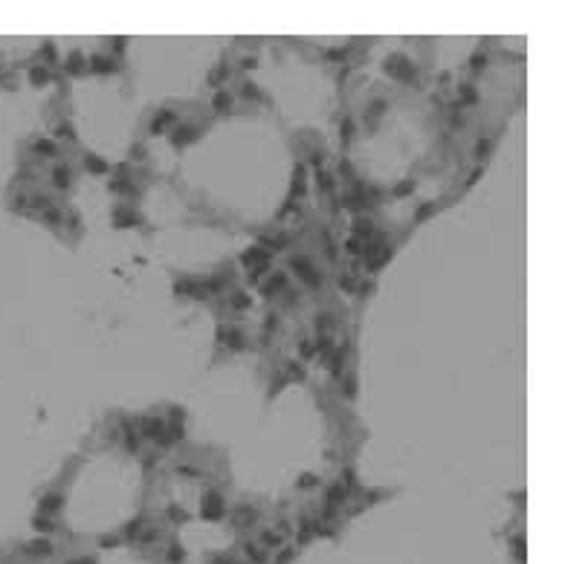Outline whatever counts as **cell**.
I'll list each match as a JSON object with an SVG mask.
<instances>
[{
	"label": "cell",
	"instance_id": "obj_1",
	"mask_svg": "<svg viewBox=\"0 0 562 564\" xmlns=\"http://www.w3.org/2000/svg\"><path fill=\"white\" fill-rule=\"evenodd\" d=\"M293 269H296V272H299V278H302L305 283H310V286H319V283H322V275H319V272L313 269V264H310L307 258H302V255H299V258H293Z\"/></svg>",
	"mask_w": 562,
	"mask_h": 564
},
{
	"label": "cell",
	"instance_id": "obj_2",
	"mask_svg": "<svg viewBox=\"0 0 562 564\" xmlns=\"http://www.w3.org/2000/svg\"><path fill=\"white\" fill-rule=\"evenodd\" d=\"M162 428H165V425H162L160 420H145V423H142V434H145V437H154V440L162 437Z\"/></svg>",
	"mask_w": 562,
	"mask_h": 564
},
{
	"label": "cell",
	"instance_id": "obj_3",
	"mask_svg": "<svg viewBox=\"0 0 562 564\" xmlns=\"http://www.w3.org/2000/svg\"><path fill=\"white\" fill-rule=\"evenodd\" d=\"M221 512H223L221 498H218V495H209V503L203 506V515L206 518H221Z\"/></svg>",
	"mask_w": 562,
	"mask_h": 564
},
{
	"label": "cell",
	"instance_id": "obj_4",
	"mask_svg": "<svg viewBox=\"0 0 562 564\" xmlns=\"http://www.w3.org/2000/svg\"><path fill=\"white\" fill-rule=\"evenodd\" d=\"M52 183L58 185V188H67L70 185V168H55V171H52Z\"/></svg>",
	"mask_w": 562,
	"mask_h": 564
},
{
	"label": "cell",
	"instance_id": "obj_5",
	"mask_svg": "<svg viewBox=\"0 0 562 564\" xmlns=\"http://www.w3.org/2000/svg\"><path fill=\"white\" fill-rule=\"evenodd\" d=\"M284 283H287V278H284V275H275L273 281H270L267 286H264V292H267V295H273V292H278V289H281Z\"/></svg>",
	"mask_w": 562,
	"mask_h": 564
},
{
	"label": "cell",
	"instance_id": "obj_6",
	"mask_svg": "<svg viewBox=\"0 0 562 564\" xmlns=\"http://www.w3.org/2000/svg\"><path fill=\"white\" fill-rule=\"evenodd\" d=\"M194 133H197L194 128H180L177 136H174V142H177V145H180V142H188V139H194Z\"/></svg>",
	"mask_w": 562,
	"mask_h": 564
},
{
	"label": "cell",
	"instance_id": "obj_7",
	"mask_svg": "<svg viewBox=\"0 0 562 564\" xmlns=\"http://www.w3.org/2000/svg\"><path fill=\"white\" fill-rule=\"evenodd\" d=\"M171 119H174V116H171V110H162V113H160V119H154L151 131H154V133H160V128H162L165 122H171Z\"/></svg>",
	"mask_w": 562,
	"mask_h": 564
},
{
	"label": "cell",
	"instance_id": "obj_8",
	"mask_svg": "<svg viewBox=\"0 0 562 564\" xmlns=\"http://www.w3.org/2000/svg\"><path fill=\"white\" fill-rule=\"evenodd\" d=\"M41 506H44V509H58V506H61V495H47V498L41 500Z\"/></svg>",
	"mask_w": 562,
	"mask_h": 564
},
{
	"label": "cell",
	"instance_id": "obj_9",
	"mask_svg": "<svg viewBox=\"0 0 562 564\" xmlns=\"http://www.w3.org/2000/svg\"><path fill=\"white\" fill-rule=\"evenodd\" d=\"M226 75H229V72H226V67H221V70H215V72L209 75V84H212V87H218V84L226 78Z\"/></svg>",
	"mask_w": 562,
	"mask_h": 564
},
{
	"label": "cell",
	"instance_id": "obj_10",
	"mask_svg": "<svg viewBox=\"0 0 562 564\" xmlns=\"http://www.w3.org/2000/svg\"><path fill=\"white\" fill-rule=\"evenodd\" d=\"M87 168H90V171H96V174L107 171V165H104L102 159H96V156H87Z\"/></svg>",
	"mask_w": 562,
	"mask_h": 564
},
{
	"label": "cell",
	"instance_id": "obj_11",
	"mask_svg": "<svg viewBox=\"0 0 562 564\" xmlns=\"http://www.w3.org/2000/svg\"><path fill=\"white\" fill-rule=\"evenodd\" d=\"M93 70L96 72H107V70H113V64L107 58H93Z\"/></svg>",
	"mask_w": 562,
	"mask_h": 564
},
{
	"label": "cell",
	"instance_id": "obj_12",
	"mask_svg": "<svg viewBox=\"0 0 562 564\" xmlns=\"http://www.w3.org/2000/svg\"><path fill=\"white\" fill-rule=\"evenodd\" d=\"M29 553H44V556H47V553H50V541H32V544H29Z\"/></svg>",
	"mask_w": 562,
	"mask_h": 564
},
{
	"label": "cell",
	"instance_id": "obj_13",
	"mask_svg": "<svg viewBox=\"0 0 562 564\" xmlns=\"http://www.w3.org/2000/svg\"><path fill=\"white\" fill-rule=\"evenodd\" d=\"M490 145H493L490 139H481V142H478V145H476V156H478V159H481V156H487V150H490Z\"/></svg>",
	"mask_w": 562,
	"mask_h": 564
},
{
	"label": "cell",
	"instance_id": "obj_14",
	"mask_svg": "<svg viewBox=\"0 0 562 564\" xmlns=\"http://www.w3.org/2000/svg\"><path fill=\"white\" fill-rule=\"evenodd\" d=\"M261 541H264V544H267V547H275V544H278V541H281V538H278V535H275V532H264V535H261Z\"/></svg>",
	"mask_w": 562,
	"mask_h": 564
},
{
	"label": "cell",
	"instance_id": "obj_15",
	"mask_svg": "<svg viewBox=\"0 0 562 564\" xmlns=\"http://www.w3.org/2000/svg\"><path fill=\"white\" fill-rule=\"evenodd\" d=\"M229 101H232V99H229L226 93H218V96H215V107H218V110H223V107H229Z\"/></svg>",
	"mask_w": 562,
	"mask_h": 564
},
{
	"label": "cell",
	"instance_id": "obj_16",
	"mask_svg": "<svg viewBox=\"0 0 562 564\" xmlns=\"http://www.w3.org/2000/svg\"><path fill=\"white\" fill-rule=\"evenodd\" d=\"M232 304H235L238 310H243V307H249V298H246L243 292H235V298H232Z\"/></svg>",
	"mask_w": 562,
	"mask_h": 564
},
{
	"label": "cell",
	"instance_id": "obj_17",
	"mask_svg": "<svg viewBox=\"0 0 562 564\" xmlns=\"http://www.w3.org/2000/svg\"><path fill=\"white\" fill-rule=\"evenodd\" d=\"M55 133H58V136H67V139H76V133H73V128H70V125H58V131H55Z\"/></svg>",
	"mask_w": 562,
	"mask_h": 564
},
{
	"label": "cell",
	"instance_id": "obj_18",
	"mask_svg": "<svg viewBox=\"0 0 562 564\" xmlns=\"http://www.w3.org/2000/svg\"><path fill=\"white\" fill-rule=\"evenodd\" d=\"M229 345L232 348H243V336L241 333H229Z\"/></svg>",
	"mask_w": 562,
	"mask_h": 564
},
{
	"label": "cell",
	"instance_id": "obj_19",
	"mask_svg": "<svg viewBox=\"0 0 562 564\" xmlns=\"http://www.w3.org/2000/svg\"><path fill=\"white\" fill-rule=\"evenodd\" d=\"M357 232H371V220H368V217H365V220L359 217L357 220Z\"/></svg>",
	"mask_w": 562,
	"mask_h": 564
},
{
	"label": "cell",
	"instance_id": "obj_20",
	"mask_svg": "<svg viewBox=\"0 0 562 564\" xmlns=\"http://www.w3.org/2000/svg\"><path fill=\"white\" fill-rule=\"evenodd\" d=\"M35 148H38V150H44V153H52V150H55V148H52V142H47V139H41V142H38Z\"/></svg>",
	"mask_w": 562,
	"mask_h": 564
},
{
	"label": "cell",
	"instance_id": "obj_21",
	"mask_svg": "<svg viewBox=\"0 0 562 564\" xmlns=\"http://www.w3.org/2000/svg\"><path fill=\"white\" fill-rule=\"evenodd\" d=\"M32 81H35V84L47 81V72H44V70H32Z\"/></svg>",
	"mask_w": 562,
	"mask_h": 564
},
{
	"label": "cell",
	"instance_id": "obj_22",
	"mask_svg": "<svg viewBox=\"0 0 562 564\" xmlns=\"http://www.w3.org/2000/svg\"><path fill=\"white\" fill-rule=\"evenodd\" d=\"M484 64H487V58H484V55H473V70H481Z\"/></svg>",
	"mask_w": 562,
	"mask_h": 564
},
{
	"label": "cell",
	"instance_id": "obj_23",
	"mask_svg": "<svg viewBox=\"0 0 562 564\" xmlns=\"http://www.w3.org/2000/svg\"><path fill=\"white\" fill-rule=\"evenodd\" d=\"M246 553H249V556H252L255 562H264V553H261L258 547H246Z\"/></svg>",
	"mask_w": 562,
	"mask_h": 564
},
{
	"label": "cell",
	"instance_id": "obj_24",
	"mask_svg": "<svg viewBox=\"0 0 562 564\" xmlns=\"http://www.w3.org/2000/svg\"><path fill=\"white\" fill-rule=\"evenodd\" d=\"M261 258H264L261 252H246V255H243V261H246V264H249V261H261Z\"/></svg>",
	"mask_w": 562,
	"mask_h": 564
},
{
	"label": "cell",
	"instance_id": "obj_25",
	"mask_svg": "<svg viewBox=\"0 0 562 564\" xmlns=\"http://www.w3.org/2000/svg\"><path fill=\"white\" fill-rule=\"evenodd\" d=\"M429 212H432V203H429V206H420V209H417V220H423Z\"/></svg>",
	"mask_w": 562,
	"mask_h": 564
},
{
	"label": "cell",
	"instance_id": "obj_26",
	"mask_svg": "<svg viewBox=\"0 0 562 564\" xmlns=\"http://www.w3.org/2000/svg\"><path fill=\"white\" fill-rule=\"evenodd\" d=\"M241 93H243V96H255V84H243Z\"/></svg>",
	"mask_w": 562,
	"mask_h": 564
},
{
	"label": "cell",
	"instance_id": "obj_27",
	"mask_svg": "<svg viewBox=\"0 0 562 564\" xmlns=\"http://www.w3.org/2000/svg\"><path fill=\"white\" fill-rule=\"evenodd\" d=\"M35 527H38V530H50V521H44V518H35Z\"/></svg>",
	"mask_w": 562,
	"mask_h": 564
},
{
	"label": "cell",
	"instance_id": "obj_28",
	"mask_svg": "<svg viewBox=\"0 0 562 564\" xmlns=\"http://www.w3.org/2000/svg\"><path fill=\"white\" fill-rule=\"evenodd\" d=\"M139 527H142V524H139V521H134V524L128 527V535H137V532H139Z\"/></svg>",
	"mask_w": 562,
	"mask_h": 564
},
{
	"label": "cell",
	"instance_id": "obj_29",
	"mask_svg": "<svg viewBox=\"0 0 562 564\" xmlns=\"http://www.w3.org/2000/svg\"><path fill=\"white\" fill-rule=\"evenodd\" d=\"M313 483H316V478H313V475H305V478H302V486H313Z\"/></svg>",
	"mask_w": 562,
	"mask_h": 564
},
{
	"label": "cell",
	"instance_id": "obj_30",
	"mask_svg": "<svg viewBox=\"0 0 562 564\" xmlns=\"http://www.w3.org/2000/svg\"><path fill=\"white\" fill-rule=\"evenodd\" d=\"M406 191H411V183H403V185H397V194H406Z\"/></svg>",
	"mask_w": 562,
	"mask_h": 564
},
{
	"label": "cell",
	"instance_id": "obj_31",
	"mask_svg": "<svg viewBox=\"0 0 562 564\" xmlns=\"http://www.w3.org/2000/svg\"><path fill=\"white\" fill-rule=\"evenodd\" d=\"M58 217H61V214H58V212H55V209H52V212H47V220H52V223H55V220H58Z\"/></svg>",
	"mask_w": 562,
	"mask_h": 564
},
{
	"label": "cell",
	"instance_id": "obj_32",
	"mask_svg": "<svg viewBox=\"0 0 562 564\" xmlns=\"http://www.w3.org/2000/svg\"><path fill=\"white\" fill-rule=\"evenodd\" d=\"M348 252H359V240H351V243H348Z\"/></svg>",
	"mask_w": 562,
	"mask_h": 564
},
{
	"label": "cell",
	"instance_id": "obj_33",
	"mask_svg": "<svg viewBox=\"0 0 562 564\" xmlns=\"http://www.w3.org/2000/svg\"><path fill=\"white\" fill-rule=\"evenodd\" d=\"M70 564H90L87 559H79V562H70Z\"/></svg>",
	"mask_w": 562,
	"mask_h": 564
}]
</instances>
